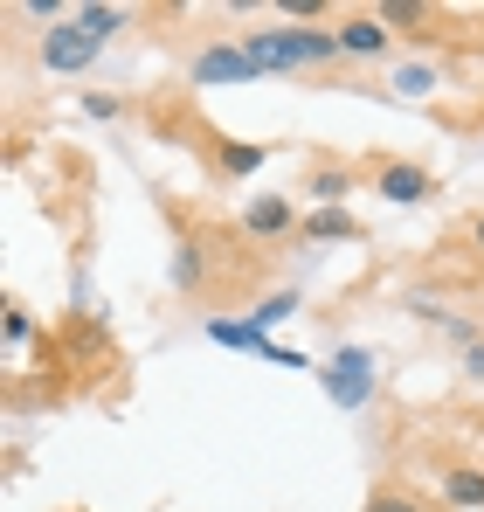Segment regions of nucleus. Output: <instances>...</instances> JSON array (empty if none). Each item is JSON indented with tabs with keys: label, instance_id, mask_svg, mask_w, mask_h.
Instances as JSON below:
<instances>
[{
	"label": "nucleus",
	"instance_id": "f257e3e1",
	"mask_svg": "<svg viewBox=\"0 0 484 512\" xmlns=\"http://www.w3.org/2000/svg\"><path fill=\"white\" fill-rule=\"evenodd\" d=\"M242 56L256 70H325L346 49H339V28H249Z\"/></svg>",
	"mask_w": 484,
	"mask_h": 512
},
{
	"label": "nucleus",
	"instance_id": "aec40b11",
	"mask_svg": "<svg viewBox=\"0 0 484 512\" xmlns=\"http://www.w3.org/2000/svg\"><path fill=\"white\" fill-rule=\"evenodd\" d=\"M471 243H478V250H484V215H478V222H471Z\"/></svg>",
	"mask_w": 484,
	"mask_h": 512
},
{
	"label": "nucleus",
	"instance_id": "6ab92c4d",
	"mask_svg": "<svg viewBox=\"0 0 484 512\" xmlns=\"http://www.w3.org/2000/svg\"><path fill=\"white\" fill-rule=\"evenodd\" d=\"M284 14H298V21H312V14H325V0H277Z\"/></svg>",
	"mask_w": 484,
	"mask_h": 512
},
{
	"label": "nucleus",
	"instance_id": "0eeeda50",
	"mask_svg": "<svg viewBox=\"0 0 484 512\" xmlns=\"http://www.w3.org/2000/svg\"><path fill=\"white\" fill-rule=\"evenodd\" d=\"M443 499L457 512H484V464H443Z\"/></svg>",
	"mask_w": 484,
	"mask_h": 512
},
{
	"label": "nucleus",
	"instance_id": "f8f14e48",
	"mask_svg": "<svg viewBox=\"0 0 484 512\" xmlns=\"http://www.w3.org/2000/svg\"><path fill=\"white\" fill-rule=\"evenodd\" d=\"M77 21H83V28H90V35H97V42H111V35L125 28V7H83Z\"/></svg>",
	"mask_w": 484,
	"mask_h": 512
},
{
	"label": "nucleus",
	"instance_id": "dca6fc26",
	"mask_svg": "<svg viewBox=\"0 0 484 512\" xmlns=\"http://www.w3.org/2000/svg\"><path fill=\"white\" fill-rule=\"evenodd\" d=\"M291 312H298V298H263V305H256V333L277 326V319H291Z\"/></svg>",
	"mask_w": 484,
	"mask_h": 512
},
{
	"label": "nucleus",
	"instance_id": "4468645a",
	"mask_svg": "<svg viewBox=\"0 0 484 512\" xmlns=\"http://www.w3.org/2000/svg\"><path fill=\"white\" fill-rule=\"evenodd\" d=\"M381 21H395V28H415V21H429V7H422V0H381Z\"/></svg>",
	"mask_w": 484,
	"mask_h": 512
},
{
	"label": "nucleus",
	"instance_id": "20e7f679",
	"mask_svg": "<svg viewBox=\"0 0 484 512\" xmlns=\"http://www.w3.org/2000/svg\"><path fill=\"white\" fill-rule=\"evenodd\" d=\"M263 70L242 56V49H201L194 56V84H256Z\"/></svg>",
	"mask_w": 484,
	"mask_h": 512
},
{
	"label": "nucleus",
	"instance_id": "9b49d317",
	"mask_svg": "<svg viewBox=\"0 0 484 512\" xmlns=\"http://www.w3.org/2000/svg\"><path fill=\"white\" fill-rule=\"evenodd\" d=\"M208 340H222V346H249V353H270V340L256 333V319H208Z\"/></svg>",
	"mask_w": 484,
	"mask_h": 512
},
{
	"label": "nucleus",
	"instance_id": "9d476101",
	"mask_svg": "<svg viewBox=\"0 0 484 512\" xmlns=\"http://www.w3.org/2000/svg\"><path fill=\"white\" fill-rule=\"evenodd\" d=\"M242 222H249V236H284V229H298L291 201H277V194H270V201H249V215H242Z\"/></svg>",
	"mask_w": 484,
	"mask_h": 512
},
{
	"label": "nucleus",
	"instance_id": "39448f33",
	"mask_svg": "<svg viewBox=\"0 0 484 512\" xmlns=\"http://www.w3.org/2000/svg\"><path fill=\"white\" fill-rule=\"evenodd\" d=\"M381 194L408 208V201H429V194H436V180L415 167V160H388V167H381Z\"/></svg>",
	"mask_w": 484,
	"mask_h": 512
},
{
	"label": "nucleus",
	"instance_id": "6e6552de",
	"mask_svg": "<svg viewBox=\"0 0 484 512\" xmlns=\"http://www.w3.org/2000/svg\"><path fill=\"white\" fill-rule=\"evenodd\" d=\"M263 160H270V146H256V139H222V132H215V167L222 173H256L263 167Z\"/></svg>",
	"mask_w": 484,
	"mask_h": 512
},
{
	"label": "nucleus",
	"instance_id": "1a4fd4ad",
	"mask_svg": "<svg viewBox=\"0 0 484 512\" xmlns=\"http://www.w3.org/2000/svg\"><path fill=\"white\" fill-rule=\"evenodd\" d=\"M305 243H360V222H353L346 208H319V215L305 222Z\"/></svg>",
	"mask_w": 484,
	"mask_h": 512
},
{
	"label": "nucleus",
	"instance_id": "f03ea898",
	"mask_svg": "<svg viewBox=\"0 0 484 512\" xmlns=\"http://www.w3.org/2000/svg\"><path fill=\"white\" fill-rule=\"evenodd\" d=\"M325 395L339 409H367V395H374V353L346 346L339 360H325Z\"/></svg>",
	"mask_w": 484,
	"mask_h": 512
},
{
	"label": "nucleus",
	"instance_id": "ddd939ff",
	"mask_svg": "<svg viewBox=\"0 0 484 512\" xmlns=\"http://www.w3.org/2000/svg\"><path fill=\"white\" fill-rule=\"evenodd\" d=\"M360 512H429V506H422V499H408L402 485H381V492H374Z\"/></svg>",
	"mask_w": 484,
	"mask_h": 512
},
{
	"label": "nucleus",
	"instance_id": "f3484780",
	"mask_svg": "<svg viewBox=\"0 0 484 512\" xmlns=\"http://www.w3.org/2000/svg\"><path fill=\"white\" fill-rule=\"evenodd\" d=\"M173 277H180V284H194V277H201V243H180V256H173Z\"/></svg>",
	"mask_w": 484,
	"mask_h": 512
},
{
	"label": "nucleus",
	"instance_id": "2eb2a0df",
	"mask_svg": "<svg viewBox=\"0 0 484 512\" xmlns=\"http://www.w3.org/2000/svg\"><path fill=\"white\" fill-rule=\"evenodd\" d=\"M312 194H319V208H339V201H346V173H339V167L319 173V180H312Z\"/></svg>",
	"mask_w": 484,
	"mask_h": 512
},
{
	"label": "nucleus",
	"instance_id": "423d86ee",
	"mask_svg": "<svg viewBox=\"0 0 484 512\" xmlns=\"http://www.w3.org/2000/svg\"><path fill=\"white\" fill-rule=\"evenodd\" d=\"M339 49L346 56H381L388 49V21L381 14H346L339 21Z\"/></svg>",
	"mask_w": 484,
	"mask_h": 512
},
{
	"label": "nucleus",
	"instance_id": "7ed1b4c3",
	"mask_svg": "<svg viewBox=\"0 0 484 512\" xmlns=\"http://www.w3.org/2000/svg\"><path fill=\"white\" fill-rule=\"evenodd\" d=\"M97 49H104V42H97L83 21H63V28H49V35H42V63H49V70H83Z\"/></svg>",
	"mask_w": 484,
	"mask_h": 512
},
{
	"label": "nucleus",
	"instance_id": "a211bd4d",
	"mask_svg": "<svg viewBox=\"0 0 484 512\" xmlns=\"http://www.w3.org/2000/svg\"><path fill=\"white\" fill-rule=\"evenodd\" d=\"M83 111H90V118H118V97H97V90H90V97H83Z\"/></svg>",
	"mask_w": 484,
	"mask_h": 512
}]
</instances>
